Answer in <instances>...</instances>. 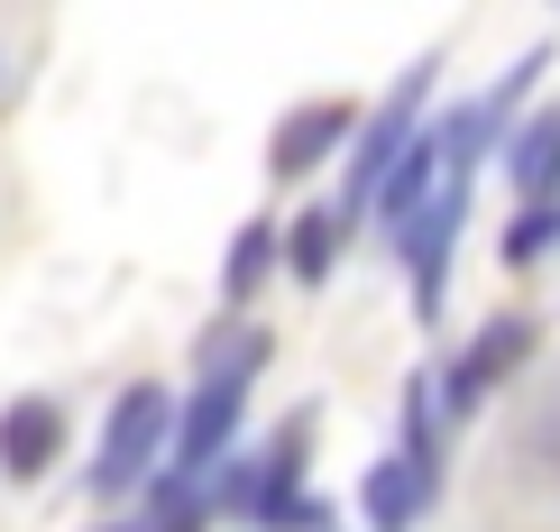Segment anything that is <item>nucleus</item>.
<instances>
[{
    "instance_id": "nucleus-4",
    "label": "nucleus",
    "mask_w": 560,
    "mask_h": 532,
    "mask_svg": "<svg viewBox=\"0 0 560 532\" xmlns=\"http://www.w3.org/2000/svg\"><path fill=\"white\" fill-rule=\"evenodd\" d=\"M56 459H65V404L56 395H19L0 413V477H10V487H37Z\"/></svg>"
},
{
    "instance_id": "nucleus-10",
    "label": "nucleus",
    "mask_w": 560,
    "mask_h": 532,
    "mask_svg": "<svg viewBox=\"0 0 560 532\" xmlns=\"http://www.w3.org/2000/svg\"><path fill=\"white\" fill-rule=\"evenodd\" d=\"M267 267H276V221H248L240 239H230V258H221V304L248 312V294L267 285Z\"/></svg>"
},
{
    "instance_id": "nucleus-6",
    "label": "nucleus",
    "mask_w": 560,
    "mask_h": 532,
    "mask_svg": "<svg viewBox=\"0 0 560 532\" xmlns=\"http://www.w3.org/2000/svg\"><path fill=\"white\" fill-rule=\"evenodd\" d=\"M432 477H441V459H413V450L377 459V469H368V487H359L368 523H377V532H413V515L432 505Z\"/></svg>"
},
{
    "instance_id": "nucleus-5",
    "label": "nucleus",
    "mask_w": 560,
    "mask_h": 532,
    "mask_svg": "<svg viewBox=\"0 0 560 532\" xmlns=\"http://www.w3.org/2000/svg\"><path fill=\"white\" fill-rule=\"evenodd\" d=\"M349 129H359V110H349V102H303V110H285V120H276L267 166H276V175H313L331 147H349Z\"/></svg>"
},
{
    "instance_id": "nucleus-11",
    "label": "nucleus",
    "mask_w": 560,
    "mask_h": 532,
    "mask_svg": "<svg viewBox=\"0 0 560 532\" xmlns=\"http://www.w3.org/2000/svg\"><path fill=\"white\" fill-rule=\"evenodd\" d=\"M19 92H28V74H19V56H10V46H0V120H10V110H19Z\"/></svg>"
},
{
    "instance_id": "nucleus-7",
    "label": "nucleus",
    "mask_w": 560,
    "mask_h": 532,
    "mask_svg": "<svg viewBox=\"0 0 560 532\" xmlns=\"http://www.w3.org/2000/svg\"><path fill=\"white\" fill-rule=\"evenodd\" d=\"M505 175H515L524 212H551V193H560V110H533V120L515 129V147H505Z\"/></svg>"
},
{
    "instance_id": "nucleus-12",
    "label": "nucleus",
    "mask_w": 560,
    "mask_h": 532,
    "mask_svg": "<svg viewBox=\"0 0 560 532\" xmlns=\"http://www.w3.org/2000/svg\"><path fill=\"white\" fill-rule=\"evenodd\" d=\"M102 532H148V523H102Z\"/></svg>"
},
{
    "instance_id": "nucleus-1",
    "label": "nucleus",
    "mask_w": 560,
    "mask_h": 532,
    "mask_svg": "<svg viewBox=\"0 0 560 532\" xmlns=\"http://www.w3.org/2000/svg\"><path fill=\"white\" fill-rule=\"evenodd\" d=\"M258 358H267V331H221L202 340V386L175 404V450H166V477L175 487H202L221 469V450L240 441V413H248V386H258Z\"/></svg>"
},
{
    "instance_id": "nucleus-8",
    "label": "nucleus",
    "mask_w": 560,
    "mask_h": 532,
    "mask_svg": "<svg viewBox=\"0 0 560 532\" xmlns=\"http://www.w3.org/2000/svg\"><path fill=\"white\" fill-rule=\"evenodd\" d=\"M524 350H533V331H524V321H487L469 350H459V367H451V404L469 413V404H478V395H487V386H497Z\"/></svg>"
},
{
    "instance_id": "nucleus-3",
    "label": "nucleus",
    "mask_w": 560,
    "mask_h": 532,
    "mask_svg": "<svg viewBox=\"0 0 560 532\" xmlns=\"http://www.w3.org/2000/svg\"><path fill=\"white\" fill-rule=\"evenodd\" d=\"M432 74H441V64L423 56L405 83H395V102H386L377 120L359 129V147H349V212H368V202H377V184L395 175V156H405L413 138H423V102H432Z\"/></svg>"
},
{
    "instance_id": "nucleus-2",
    "label": "nucleus",
    "mask_w": 560,
    "mask_h": 532,
    "mask_svg": "<svg viewBox=\"0 0 560 532\" xmlns=\"http://www.w3.org/2000/svg\"><path fill=\"white\" fill-rule=\"evenodd\" d=\"M175 450V395L166 386H120L102 441H92V496H129L156 477V459Z\"/></svg>"
},
{
    "instance_id": "nucleus-9",
    "label": "nucleus",
    "mask_w": 560,
    "mask_h": 532,
    "mask_svg": "<svg viewBox=\"0 0 560 532\" xmlns=\"http://www.w3.org/2000/svg\"><path fill=\"white\" fill-rule=\"evenodd\" d=\"M340 229H349V202H313V212H294V229H285L294 285H322V275L340 267Z\"/></svg>"
}]
</instances>
